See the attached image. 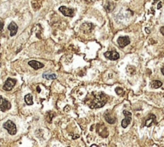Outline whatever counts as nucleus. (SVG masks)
Listing matches in <instances>:
<instances>
[{
    "label": "nucleus",
    "mask_w": 164,
    "mask_h": 147,
    "mask_svg": "<svg viewBox=\"0 0 164 147\" xmlns=\"http://www.w3.org/2000/svg\"><path fill=\"white\" fill-rule=\"evenodd\" d=\"M92 98L87 97L85 103L87 104L91 109H97L102 107L107 102V96L104 93H91Z\"/></svg>",
    "instance_id": "1"
},
{
    "label": "nucleus",
    "mask_w": 164,
    "mask_h": 147,
    "mask_svg": "<svg viewBox=\"0 0 164 147\" xmlns=\"http://www.w3.org/2000/svg\"><path fill=\"white\" fill-rule=\"evenodd\" d=\"M3 128L6 129L8 133L11 134V135H14L16 134L17 133V129H16V125L15 124L11 121V120H8L7 121H6L3 125Z\"/></svg>",
    "instance_id": "2"
},
{
    "label": "nucleus",
    "mask_w": 164,
    "mask_h": 147,
    "mask_svg": "<svg viewBox=\"0 0 164 147\" xmlns=\"http://www.w3.org/2000/svg\"><path fill=\"white\" fill-rule=\"evenodd\" d=\"M11 108V104L2 96H0V110L3 112H5Z\"/></svg>",
    "instance_id": "3"
},
{
    "label": "nucleus",
    "mask_w": 164,
    "mask_h": 147,
    "mask_svg": "<svg viewBox=\"0 0 164 147\" xmlns=\"http://www.w3.org/2000/svg\"><path fill=\"white\" fill-rule=\"evenodd\" d=\"M123 114L125 115V118L122 121V126L123 128H127L131 121V113L125 110H123Z\"/></svg>",
    "instance_id": "4"
},
{
    "label": "nucleus",
    "mask_w": 164,
    "mask_h": 147,
    "mask_svg": "<svg viewBox=\"0 0 164 147\" xmlns=\"http://www.w3.org/2000/svg\"><path fill=\"white\" fill-rule=\"evenodd\" d=\"M118 44L120 47L123 48L125 47H127V45L130 44L131 43V40H130V38L127 37V36H122V37H119L118 38Z\"/></svg>",
    "instance_id": "5"
},
{
    "label": "nucleus",
    "mask_w": 164,
    "mask_h": 147,
    "mask_svg": "<svg viewBox=\"0 0 164 147\" xmlns=\"http://www.w3.org/2000/svg\"><path fill=\"white\" fill-rule=\"evenodd\" d=\"M16 80L15 79H13V78H7V80L6 81L4 86H3V90H7V91H10L13 89V87H14V85L16 84Z\"/></svg>",
    "instance_id": "6"
},
{
    "label": "nucleus",
    "mask_w": 164,
    "mask_h": 147,
    "mask_svg": "<svg viewBox=\"0 0 164 147\" xmlns=\"http://www.w3.org/2000/svg\"><path fill=\"white\" fill-rule=\"evenodd\" d=\"M58 10L64 16H67V17H73L74 14V11L73 9L68 8V7H64V6L60 7Z\"/></svg>",
    "instance_id": "7"
},
{
    "label": "nucleus",
    "mask_w": 164,
    "mask_h": 147,
    "mask_svg": "<svg viewBox=\"0 0 164 147\" xmlns=\"http://www.w3.org/2000/svg\"><path fill=\"white\" fill-rule=\"evenodd\" d=\"M104 56L110 59V60H117L119 58V54L115 51V50H113V51H107L104 54Z\"/></svg>",
    "instance_id": "8"
},
{
    "label": "nucleus",
    "mask_w": 164,
    "mask_h": 147,
    "mask_svg": "<svg viewBox=\"0 0 164 147\" xmlns=\"http://www.w3.org/2000/svg\"><path fill=\"white\" fill-rule=\"evenodd\" d=\"M28 65L31 66L34 70H38V69H41V68H43L44 67V65L43 63H41V62H39L38 61H35V60L30 61L28 62Z\"/></svg>",
    "instance_id": "9"
},
{
    "label": "nucleus",
    "mask_w": 164,
    "mask_h": 147,
    "mask_svg": "<svg viewBox=\"0 0 164 147\" xmlns=\"http://www.w3.org/2000/svg\"><path fill=\"white\" fill-rule=\"evenodd\" d=\"M8 30L11 31L10 35L11 36H14L16 34V33H17V31H18V26H17V24L15 23H14V22L11 23L9 24V26H8Z\"/></svg>",
    "instance_id": "10"
},
{
    "label": "nucleus",
    "mask_w": 164,
    "mask_h": 147,
    "mask_svg": "<svg viewBox=\"0 0 164 147\" xmlns=\"http://www.w3.org/2000/svg\"><path fill=\"white\" fill-rule=\"evenodd\" d=\"M104 117H105V119H106V121L108 122V123H110V124H114L115 122V118L111 114V113H109V112H107V113H105L104 114Z\"/></svg>",
    "instance_id": "11"
},
{
    "label": "nucleus",
    "mask_w": 164,
    "mask_h": 147,
    "mask_svg": "<svg viewBox=\"0 0 164 147\" xmlns=\"http://www.w3.org/2000/svg\"><path fill=\"white\" fill-rule=\"evenodd\" d=\"M155 116L154 115V114H151L147 119H146V122H145V125H147V126H151V125H152V123H154L155 122Z\"/></svg>",
    "instance_id": "12"
},
{
    "label": "nucleus",
    "mask_w": 164,
    "mask_h": 147,
    "mask_svg": "<svg viewBox=\"0 0 164 147\" xmlns=\"http://www.w3.org/2000/svg\"><path fill=\"white\" fill-rule=\"evenodd\" d=\"M92 24H91V23H84V24H83L82 25V27H81V30L83 31V32H85V33H89V32H91V30H92V27H89L90 26H91Z\"/></svg>",
    "instance_id": "13"
},
{
    "label": "nucleus",
    "mask_w": 164,
    "mask_h": 147,
    "mask_svg": "<svg viewBox=\"0 0 164 147\" xmlns=\"http://www.w3.org/2000/svg\"><path fill=\"white\" fill-rule=\"evenodd\" d=\"M24 99H25V102H26V103L28 105V106H31V105H33V103H34L33 102V97H32L31 94H27L25 96Z\"/></svg>",
    "instance_id": "14"
},
{
    "label": "nucleus",
    "mask_w": 164,
    "mask_h": 147,
    "mask_svg": "<svg viewBox=\"0 0 164 147\" xmlns=\"http://www.w3.org/2000/svg\"><path fill=\"white\" fill-rule=\"evenodd\" d=\"M151 87L155 89H158L160 87H162V82H160L158 80H155L151 82Z\"/></svg>",
    "instance_id": "15"
},
{
    "label": "nucleus",
    "mask_w": 164,
    "mask_h": 147,
    "mask_svg": "<svg viewBox=\"0 0 164 147\" xmlns=\"http://www.w3.org/2000/svg\"><path fill=\"white\" fill-rule=\"evenodd\" d=\"M43 77L47 80H53L56 78V75L54 74H44Z\"/></svg>",
    "instance_id": "16"
},
{
    "label": "nucleus",
    "mask_w": 164,
    "mask_h": 147,
    "mask_svg": "<svg viewBox=\"0 0 164 147\" xmlns=\"http://www.w3.org/2000/svg\"><path fill=\"white\" fill-rule=\"evenodd\" d=\"M115 92L117 93L118 95H123V94H124L123 90H122V88H119V87H118V88L115 89Z\"/></svg>",
    "instance_id": "17"
},
{
    "label": "nucleus",
    "mask_w": 164,
    "mask_h": 147,
    "mask_svg": "<svg viewBox=\"0 0 164 147\" xmlns=\"http://www.w3.org/2000/svg\"><path fill=\"white\" fill-rule=\"evenodd\" d=\"M3 26H4V23L2 22V21H0V31H3Z\"/></svg>",
    "instance_id": "18"
},
{
    "label": "nucleus",
    "mask_w": 164,
    "mask_h": 147,
    "mask_svg": "<svg viewBox=\"0 0 164 147\" xmlns=\"http://www.w3.org/2000/svg\"><path fill=\"white\" fill-rule=\"evenodd\" d=\"M161 72H162V74L164 75V66H163V67H162V69H161Z\"/></svg>",
    "instance_id": "19"
},
{
    "label": "nucleus",
    "mask_w": 164,
    "mask_h": 147,
    "mask_svg": "<svg viewBox=\"0 0 164 147\" xmlns=\"http://www.w3.org/2000/svg\"><path fill=\"white\" fill-rule=\"evenodd\" d=\"M161 32H162V34L164 35V27H162V28H161Z\"/></svg>",
    "instance_id": "20"
},
{
    "label": "nucleus",
    "mask_w": 164,
    "mask_h": 147,
    "mask_svg": "<svg viewBox=\"0 0 164 147\" xmlns=\"http://www.w3.org/2000/svg\"><path fill=\"white\" fill-rule=\"evenodd\" d=\"M161 6H162V3H159L158 5V9H159L161 7Z\"/></svg>",
    "instance_id": "21"
},
{
    "label": "nucleus",
    "mask_w": 164,
    "mask_h": 147,
    "mask_svg": "<svg viewBox=\"0 0 164 147\" xmlns=\"http://www.w3.org/2000/svg\"><path fill=\"white\" fill-rule=\"evenodd\" d=\"M37 90H38V92H40V88L38 87V88H37Z\"/></svg>",
    "instance_id": "22"
},
{
    "label": "nucleus",
    "mask_w": 164,
    "mask_h": 147,
    "mask_svg": "<svg viewBox=\"0 0 164 147\" xmlns=\"http://www.w3.org/2000/svg\"><path fill=\"white\" fill-rule=\"evenodd\" d=\"M115 1H118V0H115Z\"/></svg>",
    "instance_id": "23"
}]
</instances>
